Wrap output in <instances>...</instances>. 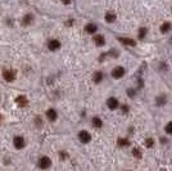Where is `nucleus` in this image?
Instances as JSON below:
<instances>
[{
    "instance_id": "f257e3e1",
    "label": "nucleus",
    "mask_w": 172,
    "mask_h": 171,
    "mask_svg": "<svg viewBox=\"0 0 172 171\" xmlns=\"http://www.w3.org/2000/svg\"><path fill=\"white\" fill-rule=\"evenodd\" d=\"M50 165H51V161L49 157H46V156H44V157H41L39 160V167H40V169H43V170L49 169Z\"/></svg>"
},
{
    "instance_id": "f03ea898",
    "label": "nucleus",
    "mask_w": 172,
    "mask_h": 171,
    "mask_svg": "<svg viewBox=\"0 0 172 171\" xmlns=\"http://www.w3.org/2000/svg\"><path fill=\"white\" fill-rule=\"evenodd\" d=\"M3 77H4V80H6L8 83H12V81L16 79V73H14V71H12V70H5L4 72H3Z\"/></svg>"
},
{
    "instance_id": "7ed1b4c3",
    "label": "nucleus",
    "mask_w": 172,
    "mask_h": 171,
    "mask_svg": "<svg viewBox=\"0 0 172 171\" xmlns=\"http://www.w3.org/2000/svg\"><path fill=\"white\" fill-rule=\"evenodd\" d=\"M123 75H125V68L123 67H116V68L112 71V76H113L114 79H121Z\"/></svg>"
},
{
    "instance_id": "20e7f679",
    "label": "nucleus",
    "mask_w": 172,
    "mask_h": 171,
    "mask_svg": "<svg viewBox=\"0 0 172 171\" xmlns=\"http://www.w3.org/2000/svg\"><path fill=\"white\" fill-rule=\"evenodd\" d=\"M13 144H14L16 148L22 149L24 147V139L22 137H14V139H13Z\"/></svg>"
},
{
    "instance_id": "39448f33",
    "label": "nucleus",
    "mask_w": 172,
    "mask_h": 171,
    "mask_svg": "<svg viewBox=\"0 0 172 171\" xmlns=\"http://www.w3.org/2000/svg\"><path fill=\"white\" fill-rule=\"evenodd\" d=\"M48 48H49V50L55 52V50H58V49L61 48V42H59L58 40H50L48 42Z\"/></svg>"
},
{
    "instance_id": "423d86ee",
    "label": "nucleus",
    "mask_w": 172,
    "mask_h": 171,
    "mask_svg": "<svg viewBox=\"0 0 172 171\" xmlns=\"http://www.w3.org/2000/svg\"><path fill=\"white\" fill-rule=\"evenodd\" d=\"M79 138H80V140L82 142V143H89V142L91 140V137H90V134L87 133V131H80V134H79Z\"/></svg>"
},
{
    "instance_id": "0eeeda50",
    "label": "nucleus",
    "mask_w": 172,
    "mask_h": 171,
    "mask_svg": "<svg viewBox=\"0 0 172 171\" xmlns=\"http://www.w3.org/2000/svg\"><path fill=\"white\" fill-rule=\"evenodd\" d=\"M16 103L19 107H24V106H27V98L24 95H19V97L16 98Z\"/></svg>"
},
{
    "instance_id": "6e6552de",
    "label": "nucleus",
    "mask_w": 172,
    "mask_h": 171,
    "mask_svg": "<svg viewBox=\"0 0 172 171\" xmlns=\"http://www.w3.org/2000/svg\"><path fill=\"white\" fill-rule=\"evenodd\" d=\"M85 31L87 34H95L98 31V27H96V24H94V23H89V24H86Z\"/></svg>"
},
{
    "instance_id": "1a4fd4ad",
    "label": "nucleus",
    "mask_w": 172,
    "mask_h": 171,
    "mask_svg": "<svg viewBox=\"0 0 172 171\" xmlns=\"http://www.w3.org/2000/svg\"><path fill=\"white\" fill-rule=\"evenodd\" d=\"M107 104H108V107H109L111 109H116L118 107V101L116 98H109L108 99V102H107Z\"/></svg>"
},
{
    "instance_id": "9d476101",
    "label": "nucleus",
    "mask_w": 172,
    "mask_h": 171,
    "mask_svg": "<svg viewBox=\"0 0 172 171\" xmlns=\"http://www.w3.org/2000/svg\"><path fill=\"white\" fill-rule=\"evenodd\" d=\"M120 41L125 45H130V46H135L136 42L132 40V39H127V37H120Z\"/></svg>"
},
{
    "instance_id": "9b49d317",
    "label": "nucleus",
    "mask_w": 172,
    "mask_h": 171,
    "mask_svg": "<svg viewBox=\"0 0 172 171\" xmlns=\"http://www.w3.org/2000/svg\"><path fill=\"white\" fill-rule=\"evenodd\" d=\"M46 117L49 119V121H55L57 120V112H55L54 109H48Z\"/></svg>"
},
{
    "instance_id": "f8f14e48",
    "label": "nucleus",
    "mask_w": 172,
    "mask_h": 171,
    "mask_svg": "<svg viewBox=\"0 0 172 171\" xmlns=\"http://www.w3.org/2000/svg\"><path fill=\"white\" fill-rule=\"evenodd\" d=\"M94 41H95V44L98 46H101V45L105 44V40H104V37L101 36V35H96V36H94Z\"/></svg>"
},
{
    "instance_id": "ddd939ff",
    "label": "nucleus",
    "mask_w": 172,
    "mask_h": 171,
    "mask_svg": "<svg viewBox=\"0 0 172 171\" xmlns=\"http://www.w3.org/2000/svg\"><path fill=\"white\" fill-rule=\"evenodd\" d=\"M93 80H94V83L99 84L100 81L103 80V73L99 72V71H98V72H95V73H94V76H93Z\"/></svg>"
},
{
    "instance_id": "4468645a",
    "label": "nucleus",
    "mask_w": 172,
    "mask_h": 171,
    "mask_svg": "<svg viewBox=\"0 0 172 171\" xmlns=\"http://www.w3.org/2000/svg\"><path fill=\"white\" fill-rule=\"evenodd\" d=\"M105 21L107 22H114L116 21V14L114 13H112V12H108L107 14H105Z\"/></svg>"
},
{
    "instance_id": "2eb2a0df",
    "label": "nucleus",
    "mask_w": 172,
    "mask_h": 171,
    "mask_svg": "<svg viewBox=\"0 0 172 171\" xmlns=\"http://www.w3.org/2000/svg\"><path fill=\"white\" fill-rule=\"evenodd\" d=\"M171 30V23L170 22H164L162 26H161V31H162L163 34H166V32H168V31Z\"/></svg>"
},
{
    "instance_id": "dca6fc26",
    "label": "nucleus",
    "mask_w": 172,
    "mask_h": 171,
    "mask_svg": "<svg viewBox=\"0 0 172 171\" xmlns=\"http://www.w3.org/2000/svg\"><path fill=\"white\" fill-rule=\"evenodd\" d=\"M166 103V95H158L157 97V104L158 106H163Z\"/></svg>"
},
{
    "instance_id": "f3484780",
    "label": "nucleus",
    "mask_w": 172,
    "mask_h": 171,
    "mask_svg": "<svg viewBox=\"0 0 172 171\" xmlns=\"http://www.w3.org/2000/svg\"><path fill=\"white\" fill-rule=\"evenodd\" d=\"M93 125L95 127H101V120L99 117H94L93 119Z\"/></svg>"
},
{
    "instance_id": "a211bd4d",
    "label": "nucleus",
    "mask_w": 172,
    "mask_h": 171,
    "mask_svg": "<svg viewBox=\"0 0 172 171\" xmlns=\"http://www.w3.org/2000/svg\"><path fill=\"white\" fill-rule=\"evenodd\" d=\"M117 143H118V145H121V147H126V145H128V144H130L127 139H122V138L118 139Z\"/></svg>"
},
{
    "instance_id": "6ab92c4d",
    "label": "nucleus",
    "mask_w": 172,
    "mask_h": 171,
    "mask_svg": "<svg viewBox=\"0 0 172 171\" xmlns=\"http://www.w3.org/2000/svg\"><path fill=\"white\" fill-rule=\"evenodd\" d=\"M31 21H32V16L31 14H27V16L23 17V24H30Z\"/></svg>"
},
{
    "instance_id": "aec40b11",
    "label": "nucleus",
    "mask_w": 172,
    "mask_h": 171,
    "mask_svg": "<svg viewBox=\"0 0 172 171\" xmlns=\"http://www.w3.org/2000/svg\"><path fill=\"white\" fill-rule=\"evenodd\" d=\"M132 154H134L136 158H140V157H141V152H140L139 148H134V149H132Z\"/></svg>"
},
{
    "instance_id": "412c9836",
    "label": "nucleus",
    "mask_w": 172,
    "mask_h": 171,
    "mask_svg": "<svg viewBox=\"0 0 172 171\" xmlns=\"http://www.w3.org/2000/svg\"><path fill=\"white\" fill-rule=\"evenodd\" d=\"M145 35H146V28H140L139 30V39H144L145 37Z\"/></svg>"
},
{
    "instance_id": "4be33fe9",
    "label": "nucleus",
    "mask_w": 172,
    "mask_h": 171,
    "mask_svg": "<svg viewBox=\"0 0 172 171\" xmlns=\"http://www.w3.org/2000/svg\"><path fill=\"white\" fill-rule=\"evenodd\" d=\"M164 130H166L167 134H172V122H168L166 127H164Z\"/></svg>"
},
{
    "instance_id": "5701e85b",
    "label": "nucleus",
    "mask_w": 172,
    "mask_h": 171,
    "mask_svg": "<svg viewBox=\"0 0 172 171\" xmlns=\"http://www.w3.org/2000/svg\"><path fill=\"white\" fill-rule=\"evenodd\" d=\"M153 144H154V140L152 138L146 139V140H145V145H146V147H153Z\"/></svg>"
},
{
    "instance_id": "b1692460",
    "label": "nucleus",
    "mask_w": 172,
    "mask_h": 171,
    "mask_svg": "<svg viewBox=\"0 0 172 171\" xmlns=\"http://www.w3.org/2000/svg\"><path fill=\"white\" fill-rule=\"evenodd\" d=\"M122 111H123V112L126 113V112L128 111V107H127V106H123V107H122Z\"/></svg>"
},
{
    "instance_id": "393cba45",
    "label": "nucleus",
    "mask_w": 172,
    "mask_h": 171,
    "mask_svg": "<svg viewBox=\"0 0 172 171\" xmlns=\"http://www.w3.org/2000/svg\"><path fill=\"white\" fill-rule=\"evenodd\" d=\"M127 94L131 95V97H134V90H127Z\"/></svg>"
},
{
    "instance_id": "a878e982",
    "label": "nucleus",
    "mask_w": 172,
    "mask_h": 171,
    "mask_svg": "<svg viewBox=\"0 0 172 171\" xmlns=\"http://www.w3.org/2000/svg\"><path fill=\"white\" fill-rule=\"evenodd\" d=\"M66 157H67V154L64 152H61V158H66Z\"/></svg>"
},
{
    "instance_id": "bb28decb",
    "label": "nucleus",
    "mask_w": 172,
    "mask_h": 171,
    "mask_svg": "<svg viewBox=\"0 0 172 171\" xmlns=\"http://www.w3.org/2000/svg\"><path fill=\"white\" fill-rule=\"evenodd\" d=\"M0 122H1V116H0Z\"/></svg>"
}]
</instances>
